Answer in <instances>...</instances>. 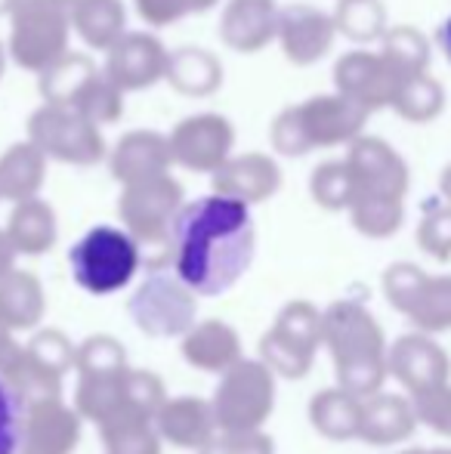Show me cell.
<instances>
[{
	"label": "cell",
	"mask_w": 451,
	"mask_h": 454,
	"mask_svg": "<svg viewBox=\"0 0 451 454\" xmlns=\"http://www.w3.org/2000/svg\"><path fill=\"white\" fill-rule=\"evenodd\" d=\"M6 235H10L12 247L22 257H41V254H47L56 245V235H59L53 207L47 201H41L37 195L16 201L10 223H6Z\"/></svg>",
	"instance_id": "obj_26"
},
{
	"label": "cell",
	"mask_w": 451,
	"mask_h": 454,
	"mask_svg": "<svg viewBox=\"0 0 451 454\" xmlns=\"http://www.w3.org/2000/svg\"><path fill=\"white\" fill-rule=\"evenodd\" d=\"M439 50L446 53V59H448V66H451V16L446 19V22L439 25Z\"/></svg>",
	"instance_id": "obj_50"
},
{
	"label": "cell",
	"mask_w": 451,
	"mask_h": 454,
	"mask_svg": "<svg viewBox=\"0 0 451 454\" xmlns=\"http://www.w3.org/2000/svg\"><path fill=\"white\" fill-rule=\"evenodd\" d=\"M170 139L155 130H130L109 152V170L121 185L149 180L158 174H170Z\"/></svg>",
	"instance_id": "obj_22"
},
{
	"label": "cell",
	"mask_w": 451,
	"mask_h": 454,
	"mask_svg": "<svg viewBox=\"0 0 451 454\" xmlns=\"http://www.w3.org/2000/svg\"><path fill=\"white\" fill-rule=\"evenodd\" d=\"M439 192H442V201L451 204V164L442 170V180H439Z\"/></svg>",
	"instance_id": "obj_51"
},
{
	"label": "cell",
	"mask_w": 451,
	"mask_h": 454,
	"mask_svg": "<svg viewBox=\"0 0 451 454\" xmlns=\"http://www.w3.org/2000/svg\"><path fill=\"white\" fill-rule=\"evenodd\" d=\"M72 108L99 127L114 124V121H121V114H124V90H121L105 72H97L84 84V90L74 96Z\"/></svg>",
	"instance_id": "obj_38"
},
{
	"label": "cell",
	"mask_w": 451,
	"mask_h": 454,
	"mask_svg": "<svg viewBox=\"0 0 451 454\" xmlns=\"http://www.w3.org/2000/svg\"><path fill=\"white\" fill-rule=\"evenodd\" d=\"M349 220L365 239H390L405 223V201L396 198H353Z\"/></svg>",
	"instance_id": "obj_35"
},
{
	"label": "cell",
	"mask_w": 451,
	"mask_h": 454,
	"mask_svg": "<svg viewBox=\"0 0 451 454\" xmlns=\"http://www.w3.org/2000/svg\"><path fill=\"white\" fill-rule=\"evenodd\" d=\"M282 185V170L263 152H245V155H229L214 170V192L229 198H238L245 204H260L272 198Z\"/></svg>",
	"instance_id": "obj_20"
},
{
	"label": "cell",
	"mask_w": 451,
	"mask_h": 454,
	"mask_svg": "<svg viewBox=\"0 0 451 454\" xmlns=\"http://www.w3.org/2000/svg\"><path fill=\"white\" fill-rule=\"evenodd\" d=\"M380 53L405 74H421L430 66V41L415 28V25H396L386 28V35L380 37Z\"/></svg>",
	"instance_id": "obj_37"
},
{
	"label": "cell",
	"mask_w": 451,
	"mask_h": 454,
	"mask_svg": "<svg viewBox=\"0 0 451 454\" xmlns=\"http://www.w3.org/2000/svg\"><path fill=\"white\" fill-rule=\"evenodd\" d=\"M417 411H415V402L411 395L399 393H374L368 399H362V430H359V439L368 445H399L405 442L408 436H415L417 430Z\"/></svg>",
	"instance_id": "obj_24"
},
{
	"label": "cell",
	"mask_w": 451,
	"mask_h": 454,
	"mask_svg": "<svg viewBox=\"0 0 451 454\" xmlns=\"http://www.w3.org/2000/svg\"><path fill=\"white\" fill-rule=\"evenodd\" d=\"M309 192H313L315 204L325 210H349L355 198L353 170H349L346 158L343 161H325L313 170L309 176Z\"/></svg>",
	"instance_id": "obj_39"
},
{
	"label": "cell",
	"mask_w": 451,
	"mask_h": 454,
	"mask_svg": "<svg viewBox=\"0 0 451 454\" xmlns=\"http://www.w3.org/2000/svg\"><path fill=\"white\" fill-rule=\"evenodd\" d=\"M405 81L408 78L380 50L377 53L353 50V53H343L338 66H334V87H338V93L349 96V99L359 102L371 114L380 112V108H390Z\"/></svg>",
	"instance_id": "obj_13"
},
{
	"label": "cell",
	"mask_w": 451,
	"mask_h": 454,
	"mask_svg": "<svg viewBox=\"0 0 451 454\" xmlns=\"http://www.w3.org/2000/svg\"><path fill=\"white\" fill-rule=\"evenodd\" d=\"M417 247L439 263L451 260V204H427L421 223H417Z\"/></svg>",
	"instance_id": "obj_42"
},
{
	"label": "cell",
	"mask_w": 451,
	"mask_h": 454,
	"mask_svg": "<svg viewBox=\"0 0 451 454\" xmlns=\"http://www.w3.org/2000/svg\"><path fill=\"white\" fill-rule=\"evenodd\" d=\"M16 4H19V0H0V16H10Z\"/></svg>",
	"instance_id": "obj_52"
},
{
	"label": "cell",
	"mask_w": 451,
	"mask_h": 454,
	"mask_svg": "<svg viewBox=\"0 0 451 454\" xmlns=\"http://www.w3.org/2000/svg\"><path fill=\"white\" fill-rule=\"evenodd\" d=\"M56 4H62V6H72V4H74V0H56Z\"/></svg>",
	"instance_id": "obj_55"
},
{
	"label": "cell",
	"mask_w": 451,
	"mask_h": 454,
	"mask_svg": "<svg viewBox=\"0 0 451 454\" xmlns=\"http://www.w3.org/2000/svg\"><path fill=\"white\" fill-rule=\"evenodd\" d=\"M28 139L47 158H56L62 164L90 168L105 158V137L99 124L74 112L72 106L43 102L28 118Z\"/></svg>",
	"instance_id": "obj_12"
},
{
	"label": "cell",
	"mask_w": 451,
	"mask_h": 454,
	"mask_svg": "<svg viewBox=\"0 0 451 454\" xmlns=\"http://www.w3.org/2000/svg\"><path fill=\"white\" fill-rule=\"evenodd\" d=\"M81 442V414L62 395L25 405L19 454H74Z\"/></svg>",
	"instance_id": "obj_18"
},
{
	"label": "cell",
	"mask_w": 451,
	"mask_h": 454,
	"mask_svg": "<svg viewBox=\"0 0 451 454\" xmlns=\"http://www.w3.org/2000/svg\"><path fill=\"white\" fill-rule=\"evenodd\" d=\"M0 374H4V380L16 389L19 399H22L25 405L62 395V377L53 374L50 368H43V364L37 362L25 347H19L16 353H12V359L0 368Z\"/></svg>",
	"instance_id": "obj_33"
},
{
	"label": "cell",
	"mask_w": 451,
	"mask_h": 454,
	"mask_svg": "<svg viewBox=\"0 0 451 454\" xmlns=\"http://www.w3.org/2000/svg\"><path fill=\"white\" fill-rule=\"evenodd\" d=\"M72 28L90 50H109L127 31V12L121 0H74L68 6Z\"/></svg>",
	"instance_id": "obj_31"
},
{
	"label": "cell",
	"mask_w": 451,
	"mask_h": 454,
	"mask_svg": "<svg viewBox=\"0 0 451 454\" xmlns=\"http://www.w3.org/2000/svg\"><path fill=\"white\" fill-rule=\"evenodd\" d=\"M183 210V185L170 174L124 185L118 198V216L136 239L145 266L161 270L174 257V226Z\"/></svg>",
	"instance_id": "obj_4"
},
{
	"label": "cell",
	"mask_w": 451,
	"mask_h": 454,
	"mask_svg": "<svg viewBox=\"0 0 451 454\" xmlns=\"http://www.w3.org/2000/svg\"><path fill=\"white\" fill-rule=\"evenodd\" d=\"M276 0H229L220 16V41L235 53H260L276 41Z\"/></svg>",
	"instance_id": "obj_21"
},
{
	"label": "cell",
	"mask_w": 451,
	"mask_h": 454,
	"mask_svg": "<svg viewBox=\"0 0 451 454\" xmlns=\"http://www.w3.org/2000/svg\"><path fill=\"white\" fill-rule=\"evenodd\" d=\"M47 312V297L37 275L10 270L0 278V322L10 331H31Z\"/></svg>",
	"instance_id": "obj_28"
},
{
	"label": "cell",
	"mask_w": 451,
	"mask_h": 454,
	"mask_svg": "<svg viewBox=\"0 0 451 454\" xmlns=\"http://www.w3.org/2000/svg\"><path fill=\"white\" fill-rule=\"evenodd\" d=\"M4 66H6V50H4V43H0V78H4Z\"/></svg>",
	"instance_id": "obj_53"
},
{
	"label": "cell",
	"mask_w": 451,
	"mask_h": 454,
	"mask_svg": "<svg viewBox=\"0 0 451 454\" xmlns=\"http://www.w3.org/2000/svg\"><path fill=\"white\" fill-rule=\"evenodd\" d=\"M164 81L183 96H211L223 84V66L201 47H183L170 53Z\"/></svg>",
	"instance_id": "obj_30"
},
{
	"label": "cell",
	"mask_w": 451,
	"mask_h": 454,
	"mask_svg": "<svg viewBox=\"0 0 451 454\" xmlns=\"http://www.w3.org/2000/svg\"><path fill=\"white\" fill-rule=\"evenodd\" d=\"M25 349H28V353L35 356L43 368H50L53 374H59V377H66L68 371L74 368V356H78V347H72V340H68V337L62 334V331H56V328L37 331Z\"/></svg>",
	"instance_id": "obj_43"
},
{
	"label": "cell",
	"mask_w": 451,
	"mask_h": 454,
	"mask_svg": "<svg viewBox=\"0 0 451 454\" xmlns=\"http://www.w3.org/2000/svg\"><path fill=\"white\" fill-rule=\"evenodd\" d=\"M183 356L192 368L223 374L241 359V343L235 328H229L220 318H207V322H195L183 334Z\"/></svg>",
	"instance_id": "obj_25"
},
{
	"label": "cell",
	"mask_w": 451,
	"mask_h": 454,
	"mask_svg": "<svg viewBox=\"0 0 451 454\" xmlns=\"http://www.w3.org/2000/svg\"><path fill=\"white\" fill-rule=\"evenodd\" d=\"M16 349H19V343L12 340V331L6 328L4 322H0V368H4V364L12 359V353H16Z\"/></svg>",
	"instance_id": "obj_49"
},
{
	"label": "cell",
	"mask_w": 451,
	"mask_h": 454,
	"mask_svg": "<svg viewBox=\"0 0 451 454\" xmlns=\"http://www.w3.org/2000/svg\"><path fill=\"white\" fill-rule=\"evenodd\" d=\"M22 418H25V402L19 399V393L0 374V454H19Z\"/></svg>",
	"instance_id": "obj_47"
},
{
	"label": "cell",
	"mask_w": 451,
	"mask_h": 454,
	"mask_svg": "<svg viewBox=\"0 0 451 454\" xmlns=\"http://www.w3.org/2000/svg\"><path fill=\"white\" fill-rule=\"evenodd\" d=\"M130 318L145 337H183L198 316V294L176 272L155 270L130 297Z\"/></svg>",
	"instance_id": "obj_10"
},
{
	"label": "cell",
	"mask_w": 451,
	"mask_h": 454,
	"mask_svg": "<svg viewBox=\"0 0 451 454\" xmlns=\"http://www.w3.org/2000/svg\"><path fill=\"white\" fill-rule=\"evenodd\" d=\"M319 347H325L322 312L309 300H291L260 340V359L269 364L276 377L300 380L313 371Z\"/></svg>",
	"instance_id": "obj_9"
},
{
	"label": "cell",
	"mask_w": 451,
	"mask_h": 454,
	"mask_svg": "<svg viewBox=\"0 0 451 454\" xmlns=\"http://www.w3.org/2000/svg\"><path fill=\"white\" fill-rule=\"evenodd\" d=\"M37 90L43 102H56V106H72L74 96L84 90L87 81L97 74V66L90 56L84 53H62L56 62H50L43 72H37Z\"/></svg>",
	"instance_id": "obj_32"
},
{
	"label": "cell",
	"mask_w": 451,
	"mask_h": 454,
	"mask_svg": "<svg viewBox=\"0 0 451 454\" xmlns=\"http://www.w3.org/2000/svg\"><path fill=\"white\" fill-rule=\"evenodd\" d=\"M167 402L164 383L152 371H139L127 364L118 374L78 377L74 408L84 420L105 427L114 420H155Z\"/></svg>",
	"instance_id": "obj_5"
},
{
	"label": "cell",
	"mask_w": 451,
	"mask_h": 454,
	"mask_svg": "<svg viewBox=\"0 0 451 454\" xmlns=\"http://www.w3.org/2000/svg\"><path fill=\"white\" fill-rule=\"evenodd\" d=\"M334 22L340 35L355 43H371L386 35V10L380 0H340Z\"/></svg>",
	"instance_id": "obj_36"
},
{
	"label": "cell",
	"mask_w": 451,
	"mask_h": 454,
	"mask_svg": "<svg viewBox=\"0 0 451 454\" xmlns=\"http://www.w3.org/2000/svg\"><path fill=\"white\" fill-rule=\"evenodd\" d=\"M371 112L343 93H325L278 112L269 127V143L278 155L300 158L313 149L349 145L362 137Z\"/></svg>",
	"instance_id": "obj_3"
},
{
	"label": "cell",
	"mask_w": 451,
	"mask_h": 454,
	"mask_svg": "<svg viewBox=\"0 0 451 454\" xmlns=\"http://www.w3.org/2000/svg\"><path fill=\"white\" fill-rule=\"evenodd\" d=\"M139 263H143V251H139L136 239L127 229L114 226L90 229L68 251L72 278L87 294H97V297H109V294L130 285Z\"/></svg>",
	"instance_id": "obj_6"
},
{
	"label": "cell",
	"mask_w": 451,
	"mask_h": 454,
	"mask_svg": "<svg viewBox=\"0 0 451 454\" xmlns=\"http://www.w3.org/2000/svg\"><path fill=\"white\" fill-rule=\"evenodd\" d=\"M155 427L161 433L164 442L176 445V449L198 451L201 445H207L214 439L217 427V414L207 399L198 395H176L161 405V411L155 414Z\"/></svg>",
	"instance_id": "obj_23"
},
{
	"label": "cell",
	"mask_w": 451,
	"mask_h": 454,
	"mask_svg": "<svg viewBox=\"0 0 451 454\" xmlns=\"http://www.w3.org/2000/svg\"><path fill=\"white\" fill-rule=\"evenodd\" d=\"M393 112L408 124H427V121L439 118L446 108V90L436 78H430V72L411 74L402 87H399L396 99H393Z\"/></svg>",
	"instance_id": "obj_34"
},
{
	"label": "cell",
	"mask_w": 451,
	"mask_h": 454,
	"mask_svg": "<svg viewBox=\"0 0 451 454\" xmlns=\"http://www.w3.org/2000/svg\"><path fill=\"white\" fill-rule=\"evenodd\" d=\"M430 454H451V449H433Z\"/></svg>",
	"instance_id": "obj_54"
},
{
	"label": "cell",
	"mask_w": 451,
	"mask_h": 454,
	"mask_svg": "<svg viewBox=\"0 0 451 454\" xmlns=\"http://www.w3.org/2000/svg\"><path fill=\"white\" fill-rule=\"evenodd\" d=\"M346 164L353 170L355 198H396L405 201L408 195V164L386 139L365 137L349 143Z\"/></svg>",
	"instance_id": "obj_14"
},
{
	"label": "cell",
	"mask_w": 451,
	"mask_h": 454,
	"mask_svg": "<svg viewBox=\"0 0 451 454\" xmlns=\"http://www.w3.org/2000/svg\"><path fill=\"white\" fill-rule=\"evenodd\" d=\"M384 297L424 334L451 331V275H427L415 263H393L384 272Z\"/></svg>",
	"instance_id": "obj_11"
},
{
	"label": "cell",
	"mask_w": 451,
	"mask_h": 454,
	"mask_svg": "<svg viewBox=\"0 0 451 454\" xmlns=\"http://www.w3.org/2000/svg\"><path fill=\"white\" fill-rule=\"evenodd\" d=\"M124 368H127V349L109 334L87 337L78 347V356H74V371H78V377L118 374V371H124Z\"/></svg>",
	"instance_id": "obj_41"
},
{
	"label": "cell",
	"mask_w": 451,
	"mask_h": 454,
	"mask_svg": "<svg viewBox=\"0 0 451 454\" xmlns=\"http://www.w3.org/2000/svg\"><path fill=\"white\" fill-rule=\"evenodd\" d=\"M322 337L331 353L338 387L359 399L380 393L390 377L386 368V337L380 322L355 300H338L322 312Z\"/></svg>",
	"instance_id": "obj_2"
},
{
	"label": "cell",
	"mask_w": 451,
	"mask_h": 454,
	"mask_svg": "<svg viewBox=\"0 0 451 454\" xmlns=\"http://www.w3.org/2000/svg\"><path fill=\"white\" fill-rule=\"evenodd\" d=\"M16 257H19V251L12 247V241H10V235H6V229L0 232V278H4L10 270H16Z\"/></svg>",
	"instance_id": "obj_48"
},
{
	"label": "cell",
	"mask_w": 451,
	"mask_h": 454,
	"mask_svg": "<svg viewBox=\"0 0 451 454\" xmlns=\"http://www.w3.org/2000/svg\"><path fill=\"white\" fill-rule=\"evenodd\" d=\"M43 180H47V155L31 139L10 145L0 155V198L12 204L35 198Z\"/></svg>",
	"instance_id": "obj_29"
},
{
	"label": "cell",
	"mask_w": 451,
	"mask_h": 454,
	"mask_svg": "<svg viewBox=\"0 0 451 454\" xmlns=\"http://www.w3.org/2000/svg\"><path fill=\"white\" fill-rule=\"evenodd\" d=\"M411 402H415L417 420L424 427L442 433V436H451V380L411 395Z\"/></svg>",
	"instance_id": "obj_46"
},
{
	"label": "cell",
	"mask_w": 451,
	"mask_h": 454,
	"mask_svg": "<svg viewBox=\"0 0 451 454\" xmlns=\"http://www.w3.org/2000/svg\"><path fill=\"white\" fill-rule=\"evenodd\" d=\"M309 424H313V430L319 433V436L331 439V442L359 439L362 399L343 387L322 389V393H315L313 402H309Z\"/></svg>",
	"instance_id": "obj_27"
},
{
	"label": "cell",
	"mask_w": 451,
	"mask_h": 454,
	"mask_svg": "<svg viewBox=\"0 0 451 454\" xmlns=\"http://www.w3.org/2000/svg\"><path fill=\"white\" fill-rule=\"evenodd\" d=\"M99 430L109 454H161V433L155 420H114Z\"/></svg>",
	"instance_id": "obj_40"
},
{
	"label": "cell",
	"mask_w": 451,
	"mask_h": 454,
	"mask_svg": "<svg viewBox=\"0 0 451 454\" xmlns=\"http://www.w3.org/2000/svg\"><path fill=\"white\" fill-rule=\"evenodd\" d=\"M247 207L251 204L220 192L183 204L170 263L198 297L226 294L251 266L257 232Z\"/></svg>",
	"instance_id": "obj_1"
},
{
	"label": "cell",
	"mask_w": 451,
	"mask_h": 454,
	"mask_svg": "<svg viewBox=\"0 0 451 454\" xmlns=\"http://www.w3.org/2000/svg\"><path fill=\"white\" fill-rule=\"evenodd\" d=\"M72 12L56 0H19L10 12L6 53L25 72H43L50 62L68 53Z\"/></svg>",
	"instance_id": "obj_7"
},
{
	"label": "cell",
	"mask_w": 451,
	"mask_h": 454,
	"mask_svg": "<svg viewBox=\"0 0 451 454\" xmlns=\"http://www.w3.org/2000/svg\"><path fill=\"white\" fill-rule=\"evenodd\" d=\"M220 430H260L276 408V374L263 359H238L211 399Z\"/></svg>",
	"instance_id": "obj_8"
},
{
	"label": "cell",
	"mask_w": 451,
	"mask_h": 454,
	"mask_svg": "<svg viewBox=\"0 0 451 454\" xmlns=\"http://www.w3.org/2000/svg\"><path fill=\"white\" fill-rule=\"evenodd\" d=\"M133 4H136V12L145 25L164 28V25L180 22L183 16L207 12L217 0H133Z\"/></svg>",
	"instance_id": "obj_45"
},
{
	"label": "cell",
	"mask_w": 451,
	"mask_h": 454,
	"mask_svg": "<svg viewBox=\"0 0 451 454\" xmlns=\"http://www.w3.org/2000/svg\"><path fill=\"white\" fill-rule=\"evenodd\" d=\"M198 454H276V445L263 430H217Z\"/></svg>",
	"instance_id": "obj_44"
},
{
	"label": "cell",
	"mask_w": 451,
	"mask_h": 454,
	"mask_svg": "<svg viewBox=\"0 0 451 454\" xmlns=\"http://www.w3.org/2000/svg\"><path fill=\"white\" fill-rule=\"evenodd\" d=\"M170 155L174 164L195 174H214L232 155L235 130L229 118L217 112L189 114L170 130Z\"/></svg>",
	"instance_id": "obj_15"
},
{
	"label": "cell",
	"mask_w": 451,
	"mask_h": 454,
	"mask_svg": "<svg viewBox=\"0 0 451 454\" xmlns=\"http://www.w3.org/2000/svg\"><path fill=\"white\" fill-rule=\"evenodd\" d=\"M386 368L408 389V395H417L424 389H433L451 380L448 353L433 340V334H424V331L399 337L386 353Z\"/></svg>",
	"instance_id": "obj_19"
},
{
	"label": "cell",
	"mask_w": 451,
	"mask_h": 454,
	"mask_svg": "<svg viewBox=\"0 0 451 454\" xmlns=\"http://www.w3.org/2000/svg\"><path fill=\"white\" fill-rule=\"evenodd\" d=\"M338 22L328 12L315 10L309 4H291L278 10V43L282 53L294 66H313V62L325 59L334 47L338 37Z\"/></svg>",
	"instance_id": "obj_17"
},
{
	"label": "cell",
	"mask_w": 451,
	"mask_h": 454,
	"mask_svg": "<svg viewBox=\"0 0 451 454\" xmlns=\"http://www.w3.org/2000/svg\"><path fill=\"white\" fill-rule=\"evenodd\" d=\"M170 53L164 43L149 31H124L118 41L105 50V68L114 84L124 93L149 90L164 81Z\"/></svg>",
	"instance_id": "obj_16"
}]
</instances>
